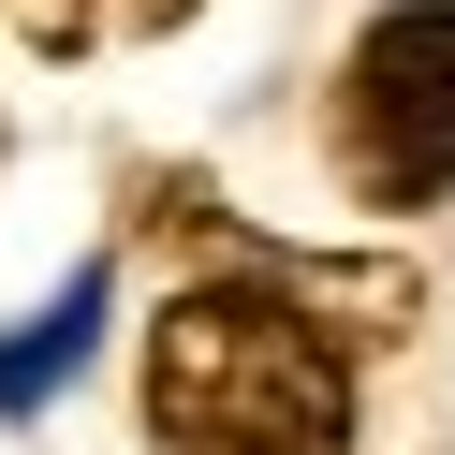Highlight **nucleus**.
Listing matches in <instances>:
<instances>
[{"mask_svg":"<svg viewBox=\"0 0 455 455\" xmlns=\"http://www.w3.org/2000/svg\"><path fill=\"white\" fill-rule=\"evenodd\" d=\"M89 15H103V0H15V30H30V44H89Z\"/></svg>","mask_w":455,"mask_h":455,"instance_id":"nucleus-4","label":"nucleus"},{"mask_svg":"<svg viewBox=\"0 0 455 455\" xmlns=\"http://www.w3.org/2000/svg\"><path fill=\"white\" fill-rule=\"evenodd\" d=\"M132 15H191V0H132Z\"/></svg>","mask_w":455,"mask_h":455,"instance_id":"nucleus-5","label":"nucleus"},{"mask_svg":"<svg viewBox=\"0 0 455 455\" xmlns=\"http://www.w3.org/2000/svg\"><path fill=\"white\" fill-rule=\"evenodd\" d=\"M338 132H353L367 206H426L455 177V0H411L353 44L338 74Z\"/></svg>","mask_w":455,"mask_h":455,"instance_id":"nucleus-2","label":"nucleus"},{"mask_svg":"<svg viewBox=\"0 0 455 455\" xmlns=\"http://www.w3.org/2000/svg\"><path fill=\"white\" fill-rule=\"evenodd\" d=\"M148 441L162 455H353V367L265 279H191L148 323Z\"/></svg>","mask_w":455,"mask_h":455,"instance_id":"nucleus-1","label":"nucleus"},{"mask_svg":"<svg viewBox=\"0 0 455 455\" xmlns=\"http://www.w3.org/2000/svg\"><path fill=\"white\" fill-rule=\"evenodd\" d=\"M89 323H103V265L89 279H60V308H44L15 353H0V411H30L44 382H74V353H89Z\"/></svg>","mask_w":455,"mask_h":455,"instance_id":"nucleus-3","label":"nucleus"}]
</instances>
